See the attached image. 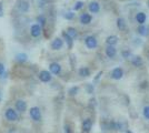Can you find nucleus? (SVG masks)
<instances>
[{
    "instance_id": "f257e3e1",
    "label": "nucleus",
    "mask_w": 149,
    "mask_h": 133,
    "mask_svg": "<svg viewBox=\"0 0 149 133\" xmlns=\"http://www.w3.org/2000/svg\"><path fill=\"white\" fill-rule=\"evenodd\" d=\"M16 7L20 12H28L30 9V5L28 0H17L16 1Z\"/></svg>"
},
{
    "instance_id": "f03ea898",
    "label": "nucleus",
    "mask_w": 149,
    "mask_h": 133,
    "mask_svg": "<svg viewBox=\"0 0 149 133\" xmlns=\"http://www.w3.org/2000/svg\"><path fill=\"white\" fill-rule=\"evenodd\" d=\"M5 118L6 120H8L9 122H15V121L18 120V113L15 109H7L6 112H5Z\"/></svg>"
},
{
    "instance_id": "7ed1b4c3",
    "label": "nucleus",
    "mask_w": 149,
    "mask_h": 133,
    "mask_svg": "<svg viewBox=\"0 0 149 133\" xmlns=\"http://www.w3.org/2000/svg\"><path fill=\"white\" fill-rule=\"evenodd\" d=\"M29 115H30V118L32 120L37 121V122H39V121L41 120V118H42L41 111H40V109L38 108V107H32L29 110Z\"/></svg>"
},
{
    "instance_id": "20e7f679",
    "label": "nucleus",
    "mask_w": 149,
    "mask_h": 133,
    "mask_svg": "<svg viewBox=\"0 0 149 133\" xmlns=\"http://www.w3.org/2000/svg\"><path fill=\"white\" fill-rule=\"evenodd\" d=\"M15 110L18 111L20 113H24L27 111V102L24 101V100H17L16 103H15Z\"/></svg>"
},
{
    "instance_id": "39448f33",
    "label": "nucleus",
    "mask_w": 149,
    "mask_h": 133,
    "mask_svg": "<svg viewBox=\"0 0 149 133\" xmlns=\"http://www.w3.org/2000/svg\"><path fill=\"white\" fill-rule=\"evenodd\" d=\"M41 34V27L38 25V23H35L30 27V36L32 38H38L40 37Z\"/></svg>"
},
{
    "instance_id": "423d86ee",
    "label": "nucleus",
    "mask_w": 149,
    "mask_h": 133,
    "mask_svg": "<svg viewBox=\"0 0 149 133\" xmlns=\"http://www.w3.org/2000/svg\"><path fill=\"white\" fill-rule=\"evenodd\" d=\"M39 80L41 81V82H49L50 80H51V73H50L49 71H47V70H42V71H40L39 72Z\"/></svg>"
},
{
    "instance_id": "0eeeda50",
    "label": "nucleus",
    "mask_w": 149,
    "mask_h": 133,
    "mask_svg": "<svg viewBox=\"0 0 149 133\" xmlns=\"http://www.w3.org/2000/svg\"><path fill=\"white\" fill-rule=\"evenodd\" d=\"M49 72L52 73V74H59L61 72V67L60 64L57 63V62H54V63H50L49 65Z\"/></svg>"
},
{
    "instance_id": "6e6552de",
    "label": "nucleus",
    "mask_w": 149,
    "mask_h": 133,
    "mask_svg": "<svg viewBox=\"0 0 149 133\" xmlns=\"http://www.w3.org/2000/svg\"><path fill=\"white\" fill-rule=\"evenodd\" d=\"M63 45V40L60 38H56L51 42V48L52 50H60Z\"/></svg>"
},
{
    "instance_id": "1a4fd4ad",
    "label": "nucleus",
    "mask_w": 149,
    "mask_h": 133,
    "mask_svg": "<svg viewBox=\"0 0 149 133\" xmlns=\"http://www.w3.org/2000/svg\"><path fill=\"white\" fill-rule=\"evenodd\" d=\"M85 42H86V45H87L89 49H93V48L97 47V40H96V38L93 37V36L87 37L86 40H85Z\"/></svg>"
},
{
    "instance_id": "9d476101",
    "label": "nucleus",
    "mask_w": 149,
    "mask_h": 133,
    "mask_svg": "<svg viewBox=\"0 0 149 133\" xmlns=\"http://www.w3.org/2000/svg\"><path fill=\"white\" fill-rule=\"evenodd\" d=\"M124 76V71L121 68H116V69H113V71L111 72V76L113 79H116V80H119V79H121Z\"/></svg>"
},
{
    "instance_id": "9b49d317",
    "label": "nucleus",
    "mask_w": 149,
    "mask_h": 133,
    "mask_svg": "<svg viewBox=\"0 0 149 133\" xmlns=\"http://www.w3.org/2000/svg\"><path fill=\"white\" fill-rule=\"evenodd\" d=\"M16 60H17V62H19V63H25L26 61L28 60V56L26 53H24V52H20V53H18L16 56Z\"/></svg>"
},
{
    "instance_id": "f8f14e48",
    "label": "nucleus",
    "mask_w": 149,
    "mask_h": 133,
    "mask_svg": "<svg viewBox=\"0 0 149 133\" xmlns=\"http://www.w3.org/2000/svg\"><path fill=\"white\" fill-rule=\"evenodd\" d=\"M80 22L81 23H84V25H88V23H90V22H91V16H90V14H88V13H84V14H81Z\"/></svg>"
},
{
    "instance_id": "ddd939ff",
    "label": "nucleus",
    "mask_w": 149,
    "mask_h": 133,
    "mask_svg": "<svg viewBox=\"0 0 149 133\" xmlns=\"http://www.w3.org/2000/svg\"><path fill=\"white\" fill-rule=\"evenodd\" d=\"M91 125H93L91 121L89 120V119H87V120H85L82 122V130H84L85 132H89L90 129H91Z\"/></svg>"
},
{
    "instance_id": "4468645a",
    "label": "nucleus",
    "mask_w": 149,
    "mask_h": 133,
    "mask_svg": "<svg viewBox=\"0 0 149 133\" xmlns=\"http://www.w3.org/2000/svg\"><path fill=\"white\" fill-rule=\"evenodd\" d=\"M106 54L109 58H113L116 56V49L112 45H108V48L106 49Z\"/></svg>"
},
{
    "instance_id": "2eb2a0df",
    "label": "nucleus",
    "mask_w": 149,
    "mask_h": 133,
    "mask_svg": "<svg viewBox=\"0 0 149 133\" xmlns=\"http://www.w3.org/2000/svg\"><path fill=\"white\" fill-rule=\"evenodd\" d=\"M89 10H90L93 13L98 12V11H99V3H98V2H96V1L91 2V3L89 5Z\"/></svg>"
},
{
    "instance_id": "dca6fc26",
    "label": "nucleus",
    "mask_w": 149,
    "mask_h": 133,
    "mask_svg": "<svg viewBox=\"0 0 149 133\" xmlns=\"http://www.w3.org/2000/svg\"><path fill=\"white\" fill-rule=\"evenodd\" d=\"M62 36H63V38H65V40H66V42H67V44H68V48L69 49H71L72 48V38H70L68 34H67V32H62Z\"/></svg>"
},
{
    "instance_id": "f3484780",
    "label": "nucleus",
    "mask_w": 149,
    "mask_h": 133,
    "mask_svg": "<svg viewBox=\"0 0 149 133\" xmlns=\"http://www.w3.org/2000/svg\"><path fill=\"white\" fill-rule=\"evenodd\" d=\"M136 19L137 21L140 23V25H143V22L146 21V14L143 12H139V13H137V16H136Z\"/></svg>"
},
{
    "instance_id": "a211bd4d",
    "label": "nucleus",
    "mask_w": 149,
    "mask_h": 133,
    "mask_svg": "<svg viewBox=\"0 0 149 133\" xmlns=\"http://www.w3.org/2000/svg\"><path fill=\"white\" fill-rule=\"evenodd\" d=\"M117 40H118V38H117L116 36H110V37L107 38L106 42L108 43V45H113V44L117 43Z\"/></svg>"
},
{
    "instance_id": "6ab92c4d",
    "label": "nucleus",
    "mask_w": 149,
    "mask_h": 133,
    "mask_svg": "<svg viewBox=\"0 0 149 133\" xmlns=\"http://www.w3.org/2000/svg\"><path fill=\"white\" fill-rule=\"evenodd\" d=\"M138 32L141 34V36H148L149 33V30L147 27H145V25H140L139 28H138Z\"/></svg>"
},
{
    "instance_id": "aec40b11",
    "label": "nucleus",
    "mask_w": 149,
    "mask_h": 133,
    "mask_svg": "<svg viewBox=\"0 0 149 133\" xmlns=\"http://www.w3.org/2000/svg\"><path fill=\"white\" fill-rule=\"evenodd\" d=\"M37 22L38 25H40V27H45L46 25V22H47V20H46V18H45V16H38L37 17Z\"/></svg>"
},
{
    "instance_id": "412c9836",
    "label": "nucleus",
    "mask_w": 149,
    "mask_h": 133,
    "mask_svg": "<svg viewBox=\"0 0 149 133\" xmlns=\"http://www.w3.org/2000/svg\"><path fill=\"white\" fill-rule=\"evenodd\" d=\"M66 32H67V34H68L70 38L74 39L76 37H77V31H76V29H74V28H68Z\"/></svg>"
},
{
    "instance_id": "4be33fe9",
    "label": "nucleus",
    "mask_w": 149,
    "mask_h": 133,
    "mask_svg": "<svg viewBox=\"0 0 149 133\" xmlns=\"http://www.w3.org/2000/svg\"><path fill=\"white\" fill-rule=\"evenodd\" d=\"M132 64L135 67H141L143 65V60L140 57H135L132 59Z\"/></svg>"
},
{
    "instance_id": "5701e85b",
    "label": "nucleus",
    "mask_w": 149,
    "mask_h": 133,
    "mask_svg": "<svg viewBox=\"0 0 149 133\" xmlns=\"http://www.w3.org/2000/svg\"><path fill=\"white\" fill-rule=\"evenodd\" d=\"M79 76H90V71H89V69L88 68H81V69H79Z\"/></svg>"
},
{
    "instance_id": "b1692460",
    "label": "nucleus",
    "mask_w": 149,
    "mask_h": 133,
    "mask_svg": "<svg viewBox=\"0 0 149 133\" xmlns=\"http://www.w3.org/2000/svg\"><path fill=\"white\" fill-rule=\"evenodd\" d=\"M117 27H118L120 30H124L125 28H126V22H125L124 19H121V18H119L117 20Z\"/></svg>"
},
{
    "instance_id": "393cba45",
    "label": "nucleus",
    "mask_w": 149,
    "mask_h": 133,
    "mask_svg": "<svg viewBox=\"0 0 149 133\" xmlns=\"http://www.w3.org/2000/svg\"><path fill=\"white\" fill-rule=\"evenodd\" d=\"M77 92H78V87H74V88H71L69 90V94L70 95L77 94Z\"/></svg>"
},
{
    "instance_id": "a878e982",
    "label": "nucleus",
    "mask_w": 149,
    "mask_h": 133,
    "mask_svg": "<svg viewBox=\"0 0 149 133\" xmlns=\"http://www.w3.org/2000/svg\"><path fill=\"white\" fill-rule=\"evenodd\" d=\"M74 17V12H70V11H69V12L65 13V18H66V19L70 20V19H72Z\"/></svg>"
},
{
    "instance_id": "bb28decb",
    "label": "nucleus",
    "mask_w": 149,
    "mask_h": 133,
    "mask_svg": "<svg viewBox=\"0 0 149 133\" xmlns=\"http://www.w3.org/2000/svg\"><path fill=\"white\" fill-rule=\"evenodd\" d=\"M3 13H5V10H3V2L0 1V18L3 17Z\"/></svg>"
},
{
    "instance_id": "cd10ccee",
    "label": "nucleus",
    "mask_w": 149,
    "mask_h": 133,
    "mask_svg": "<svg viewBox=\"0 0 149 133\" xmlns=\"http://www.w3.org/2000/svg\"><path fill=\"white\" fill-rule=\"evenodd\" d=\"M143 115L146 119H149V107H146L143 109Z\"/></svg>"
},
{
    "instance_id": "c85d7f7f",
    "label": "nucleus",
    "mask_w": 149,
    "mask_h": 133,
    "mask_svg": "<svg viewBox=\"0 0 149 133\" xmlns=\"http://www.w3.org/2000/svg\"><path fill=\"white\" fill-rule=\"evenodd\" d=\"M5 72H6V69H5V65L0 62V76H3L5 74Z\"/></svg>"
},
{
    "instance_id": "c756f323",
    "label": "nucleus",
    "mask_w": 149,
    "mask_h": 133,
    "mask_svg": "<svg viewBox=\"0 0 149 133\" xmlns=\"http://www.w3.org/2000/svg\"><path fill=\"white\" fill-rule=\"evenodd\" d=\"M82 6H84V3H82L81 1H78V2L76 3V6H74V10H79L80 8H82Z\"/></svg>"
},
{
    "instance_id": "7c9ffc66",
    "label": "nucleus",
    "mask_w": 149,
    "mask_h": 133,
    "mask_svg": "<svg viewBox=\"0 0 149 133\" xmlns=\"http://www.w3.org/2000/svg\"><path fill=\"white\" fill-rule=\"evenodd\" d=\"M65 133H71L69 125H66V127H65Z\"/></svg>"
},
{
    "instance_id": "2f4dec72",
    "label": "nucleus",
    "mask_w": 149,
    "mask_h": 133,
    "mask_svg": "<svg viewBox=\"0 0 149 133\" xmlns=\"http://www.w3.org/2000/svg\"><path fill=\"white\" fill-rule=\"evenodd\" d=\"M1 99H2V94H1V91H0V101H1Z\"/></svg>"
},
{
    "instance_id": "473e14b6",
    "label": "nucleus",
    "mask_w": 149,
    "mask_h": 133,
    "mask_svg": "<svg viewBox=\"0 0 149 133\" xmlns=\"http://www.w3.org/2000/svg\"><path fill=\"white\" fill-rule=\"evenodd\" d=\"M126 133H132V132H131V131H129V130H128V131H126Z\"/></svg>"
},
{
    "instance_id": "72a5a7b5",
    "label": "nucleus",
    "mask_w": 149,
    "mask_h": 133,
    "mask_svg": "<svg viewBox=\"0 0 149 133\" xmlns=\"http://www.w3.org/2000/svg\"><path fill=\"white\" fill-rule=\"evenodd\" d=\"M148 7H149V1H148Z\"/></svg>"
}]
</instances>
